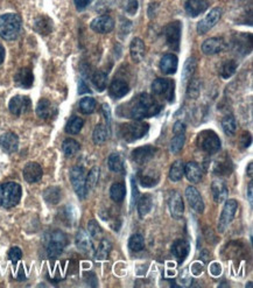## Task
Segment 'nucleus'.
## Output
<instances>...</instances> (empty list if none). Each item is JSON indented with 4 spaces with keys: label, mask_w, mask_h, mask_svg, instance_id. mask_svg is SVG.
<instances>
[{
    "label": "nucleus",
    "mask_w": 253,
    "mask_h": 288,
    "mask_svg": "<svg viewBox=\"0 0 253 288\" xmlns=\"http://www.w3.org/2000/svg\"><path fill=\"white\" fill-rule=\"evenodd\" d=\"M85 179H87V176H85V173L82 167H72L70 170V182L75 192L81 199L85 198V196L88 194L87 186H85Z\"/></svg>",
    "instance_id": "nucleus-9"
},
{
    "label": "nucleus",
    "mask_w": 253,
    "mask_h": 288,
    "mask_svg": "<svg viewBox=\"0 0 253 288\" xmlns=\"http://www.w3.org/2000/svg\"><path fill=\"white\" fill-rule=\"evenodd\" d=\"M107 166L109 168L115 173H123L124 172V161L119 154L112 153L107 159Z\"/></svg>",
    "instance_id": "nucleus-38"
},
{
    "label": "nucleus",
    "mask_w": 253,
    "mask_h": 288,
    "mask_svg": "<svg viewBox=\"0 0 253 288\" xmlns=\"http://www.w3.org/2000/svg\"><path fill=\"white\" fill-rule=\"evenodd\" d=\"M21 32V18L7 13L0 17V36L5 40H15Z\"/></svg>",
    "instance_id": "nucleus-3"
},
{
    "label": "nucleus",
    "mask_w": 253,
    "mask_h": 288,
    "mask_svg": "<svg viewBox=\"0 0 253 288\" xmlns=\"http://www.w3.org/2000/svg\"><path fill=\"white\" fill-rule=\"evenodd\" d=\"M185 175L191 183H198L202 180V168L195 161L185 164Z\"/></svg>",
    "instance_id": "nucleus-30"
},
{
    "label": "nucleus",
    "mask_w": 253,
    "mask_h": 288,
    "mask_svg": "<svg viewBox=\"0 0 253 288\" xmlns=\"http://www.w3.org/2000/svg\"><path fill=\"white\" fill-rule=\"evenodd\" d=\"M80 109L85 115H90L96 109V100L93 97H84L80 100Z\"/></svg>",
    "instance_id": "nucleus-48"
},
{
    "label": "nucleus",
    "mask_w": 253,
    "mask_h": 288,
    "mask_svg": "<svg viewBox=\"0 0 253 288\" xmlns=\"http://www.w3.org/2000/svg\"><path fill=\"white\" fill-rule=\"evenodd\" d=\"M186 197L188 199L190 207L194 209L195 211L202 214L204 211V202L200 192L195 187H188L186 189Z\"/></svg>",
    "instance_id": "nucleus-17"
},
{
    "label": "nucleus",
    "mask_w": 253,
    "mask_h": 288,
    "mask_svg": "<svg viewBox=\"0 0 253 288\" xmlns=\"http://www.w3.org/2000/svg\"><path fill=\"white\" fill-rule=\"evenodd\" d=\"M157 153V148L153 146H142L132 152V159L135 163L145 164Z\"/></svg>",
    "instance_id": "nucleus-16"
},
{
    "label": "nucleus",
    "mask_w": 253,
    "mask_h": 288,
    "mask_svg": "<svg viewBox=\"0 0 253 288\" xmlns=\"http://www.w3.org/2000/svg\"><path fill=\"white\" fill-rule=\"evenodd\" d=\"M201 259L202 261L204 262H209V260H210V255H209L208 251H203L201 253Z\"/></svg>",
    "instance_id": "nucleus-59"
},
{
    "label": "nucleus",
    "mask_w": 253,
    "mask_h": 288,
    "mask_svg": "<svg viewBox=\"0 0 253 288\" xmlns=\"http://www.w3.org/2000/svg\"><path fill=\"white\" fill-rule=\"evenodd\" d=\"M99 173H100V170L98 167H94V168L90 170L89 175H88L87 179H85V186H87L88 192L96 187L98 180H99Z\"/></svg>",
    "instance_id": "nucleus-47"
},
{
    "label": "nucleus",
    "mask_w": 253,
    "mask_h": 288,
    "mask_svg": "<svg viewBox=\"0 0 253 288\" xmlns=\"http://www.w3.org/2000/svg\"><path fill=\"white\" fill-rule=\"evenodd\" d=\"M107 137H109V128H106L105 125L98 124L94 129V141L95 144L102 145L107 140Z\"/></svg>",
    "instance_id": "nucleus-39"
},
{
    "label": "nucleus",
    "mask_w": 253,
    "mask_h": 288,
    "mask_svg": "<svg viewBox=\"0 0 253 288\" xmlns=\"http://www.w3.org/2000/svg\"><path fill=\"white\" fill-rule=\"evenodd\" d=\"M80 144L74 139H65L62 144V151L67 158H71L80 151Z\"/></svg>",
    "instance_id": "nucleus-40"
},
{
    "label": "nucleus",
    "mask_w": 253,
    "mask_h": 288,
    "mask_svg": "<svg viewBox=\"0 0 253 288\" xmlns=\"http://www.w3.org/2000/svg\"><path fill=\"white\" fill-rule=\"evenodd\" d=\"M186 137L185 134H175V137L173 138L172 142H170V152L173 154H178L181 152L183 148V145H185Z\"/></svg>",
    "instance_id": "nucleus-50"
},
{
    "label": "nucleus",
    "mask_w": 253,
    "mask_h": 288,
    "mask_svg": "<svg viewBox=\"0 0 253 288\" xmlns=\"http://www.w3.org/2000/svg\"><path fill=\"white\" fill-rule=\"evenodd\" d=\"M56 112H58L56 107L53 105L52 102L46 99V98H42V99H40V102L37 103L36 115L39 118L45 120L52 119L53 117L56 115Z\"/></svg>",
    "instance_id": "nucleus-23"
},
{
    "label": "nucleus",
    "mask_w": 253,
    "mask_h": 288,
    "mask_svg": "<svg viewBox=\"0 0 253 288\" xmlns=\"http://www.w3.org/2000/svg\"><path fill=\"white\" fill-rule=\"evenodd\" d=\"M153 208V198L150 194L142 195L138 201V213L141 217H145L150 214V211Z\"/></svg>",
    "instance_id": "nucleus-33"
},
{
    "label": "nucleus",
    "mask_w": 253,
    "mask_h": 288,
    "mask_svg": "<svg viewBox=\"0 0 253 288\" xmlns=\"http://www.w3.org/2000/svg\"><path fill=\"white\" fill-rule=\"evenodd\" d=\"M8 258L13 264H17V262L20 261L21 258H23V251H21L20 248L14 246V248H12L8 251Z\"/></svg>",
    "instance_id": "nucleus-52"
},
{
    "label": "nucleus",
    "mask_w": 253,
    "mask_h": 288,
    "mask_svg": "<svg viewBox=\"0 0 253 288\" xmlns=\"http://www.w3.org/2000/svg\"><path fill=\"white\" fill-rule=\"evenodd\" d=\"M129 52H131V58L134 62H141L145 58V53H146V46L145 42L139 37L132 40L131 44H129Z\"/></svg>",
    "instance_id": "nucleus-29"
},
{
    "label": "nucleus",
    "mask_w": 253,
    "mask_h": 288,
    "mask_svg": "<svg viewBox=\"0 0 253 288\" xmlns=\"http://www.w3.org/2000/svg\"><path fill=\"white\" fill-rule=\"evenodd\" d=\"M222 128L227 135H235L237 132V123L233 116H226L222 120Z\"/></svg>",
    "instance_id": "nucleus-43"
},
{
    "label": "nucleus",
    "mask_w": 253,
    "mask_h": 288,
    "mask_svg": "<svg viewBox=\"0 0 253 288\" xmlns=\"http://www.w3.org/2000/svg\"><path fill=\"white\" fill-rule=\"evenodd\" d=\"M249 176L252 177V162L249 163Z\"/></svg>",
    "instance_id": "nucleus-63"
},
{
    "label": "nucleus",
    "mask_w": 253,
    "mask_h": 288,
    "mask_svg": "<svg viewBox=\"0 0 253 288\" xmlns=\"http://www.w3.org/2000/svg\"><path fill=\"white\" fill-rule=\"evenodd\" d=\"M128 248L131 251H133V252L141 251V250L145 248L144 237H142L141 235H139V233H135V235L131 236V238L128 239Z\"/></svg>",
    "instance_id": "nucleus-44"
},
{
    "label": "nucleus",
    "mask_w": 253,
    "mask_h": 288,
    "mask_svg": "<svg viewBox=\"0 0 253 288\" xmlns=\"http://www.w3.org/2000/svg\"><path fill=\"white\" fill-rule=\"evenodd\" d=\"M110 196L116 203H120V202L124 201L126 196V187L124 183L117 182L113 183L111 189H110Z\"/></svg>",
    "instance_id": "nucleus-34"
},
{
    "label": "nucleus",
    "mask_w": 253,
    "mask_h": 288,
    "mask_svg": "<svg viewBox=\"0 0 253 288\" xmlns=\"http://www.w3.org/2000/svg\"><path fill=\"white\" fill-rule=\"evenodd\" d=\"M183 175H185V163L182 160H176L169 169V179L173 182H178L182 180Z\"/></svg>",
    "instance_id": "nucleus-35"
},
{
    "label": "nucleus",
    "mask_w": 253,
    "mask_h": 288,
    "mask_svg": "<svg viewBox=\"0 0 253 288\" xmlns=\"http://www.w3.org/2000/svg\"><path fill=\"white\" fill-rule=\"evenodd\" d=\"M221 17H222V8L221 7H215L210 11L207 17H205L203 20H201L197 24V33L203 35V34L207 33L213 28L215 25L220 21Z\"/></svg>",
    "instance_id": "nucleus-11"
},
{
    "label": "nucleus",
    "mask_w": 253,
    "mask_h": 288,
    "mask_svg": "<svg viewBox=\"0 0 253 288\" xmlns=\"http://www.w3.org/2000/svg\"><path fill=\"white\" fill-rule=\"evenodd\" d=\"M19 147V138L13 132H7L0 135V148L6 153H14Z\"/></svg>",
    "instance_id": "nucleus-19"
},
{
    "label": "nucleus",
    "mask_w": 253,
    "mask_h": 288,
    "mask_svg": "<svg viewBox=\"0 0 253 288\" xmlns=\"http://www.w3.org/2000/svg\"><path fill=\"white\" fill-rule=\"evenodd\" d=\"M233 164L232 161L229 157L224 155L222 158H218L217 160H215L213 164H211V170L215 175L217 176H226L230 175L232 173Z\"/></svg>",
    "instance_id": "nucleus-14"
},
{
    "label": "nucleus",
    "mask_w": 253,
    "mask_h": 288,
    "mask_svg": "<svg viewBox=\"0 0 253 288\" xmlns=\"http://www.w3.org/2000/svg\"><path fill=\"white\" fill-rule=\"evenodd\" d=\"M168 208L172 217L176 218V220L182 217L183 211H185V204H183L182 196L180 192H173L172 194H170L168 199Z\"/></svg>",
    "instance_id": "nucleus-15"
},
{
    "label": "nucleus",
    "mask_w": 253,
    "mask_h": 288,
    "mask_svg": "<svg viewBox=\"0 0 253 288\" xmlns=\"http://www.w3.org/2000/svg\"><path fill=\"white\" fill-rule=\"evenodd\" d=\"M225 47L226 44L223 39H221V37H211V39L205 40L203 44H202V52L207 54V55H215V54L223 52Z\"/></svg>",
    "instance_id": "nucleus-20"
},
{
    "label": "nucleus",
    "mask_w": 253,
    "mask_h": 288,
    "mask_svg": "<svg viewBox=\"0 0 253 288\" xmlns=\"http://www.w3.org/2000/svg\"><path fill=\"white\" fill-rule=\"evenodd\" d=\"M62 197V192L59 187H49L43 192V198L48 204L56 205L59 204V202L61 201Z\"/></svg>",
    "instance_id": "nucleus-32"
},
{
    "label": "nucleus",
    "mask_w": 253,
    "mask_h": 288,
    "mask_svg": "<svg viewBox=\"0 0 253 288\" xmlns=\"http://www.w3.org/2000/svg\"><path fill=\"white\" fill-rule=\"evenodd\" d=\"M203 270H204V267H203V265L201 264V262H195V264H192L191 265V273L194 274V275H200L202 272H203Z\"/></svg>",
    "instance_id": "nucleus-57"
},
{
    "label": "nucleus",
    "mask_w": 253,
    "mask_h": 288,
    "mask_svg": "<svg viewBox=\"0 0 253 288\" xmlns=\"http://www.w3.org/2000/svg\"><path fill=\"white\" fill-rule=\"evenodd\" d=\"M189 251H190V245L185 239H176L173 243L172 246V253L173 256L178 259L179 262H182L185 259L188 257Z\"/></svg>",
    "instance_id": "nucleus-26"
},
{
    "label": "nucleus",
    "mask_w": 253,
    "mask_h": 288,
    "mask_svg": "<svg viewBox=\"0 0 253 288\" xmlns=\"http://www.w3.org/2000/svg\"><path fill=\"white\" fill-rule=\"evenodd\" d=\"M76 246L85 255H90L94 252L93 240H91L89 233L83 229H81L76 235Z\"/></svg>",
    "instance_id": "nucleus-21"
},
{
    "label": "nucleus",
    "mask_w": 253,
    "mask_h": 288,
    "mask_svg": "<svg viewBox=\"0 0 253 288\" xmlns=\"http://www.w3.org/2000/svg\"><path fill=\"white\" fill-rule=\"evenodd\" d=\"M109 91L111 97L115 98V99H119V98H123L128 94L129 85L127 84V82L122 80V78H115L112 83L110 84Z\"/></svg>",
    "instance_id": "nucleus-24"
},
{
    "label": "nucleus",
    "mask_w": 253,
    "mask_h": 288,
    "mask_svg": "<svg viewBox=\"0 0 253 288\" xmlns=\"http://www.w3.org/2000/svg\"><path fill=\"white\" fill-rule=\"evenodd\" d=\"M196 65H197V63H196V60L194 58H189L188 60H187L185 65H183V70H182L183 84H187L188 83V81L191 80V76L195 72Z\"/></svg>",
    "instance_id": "nucleus-36"
},
{
    "label": "nucleus",
    "mask_w": 253,
    "mask_h": 288,
    "mask_svg": "<svg viewBox=\"0 0 253 288\" xmlns=\"http://www.w3.org/2000/svg\"><path fill=\"white\" fill-rule=\"evenodd\" d=\"M161 110H162V105L156 98L145 93L138 95L131 102L118 109L119 112H125L122 116L135 120L151 118V117L157 116Z\"/></svg>",
    "instance_id": "nucleus-1"
},
{
    "label": "nucleus",
    "mask_w": 253,
    "mask_h": 288,
    "mask_svg": "<svg viewBox=\"0 0 253 288\" xmlns=\"http://www.w3.org/2000/svg\"><path fill=\"white\" fill-rule=\"evenodd\" d=\"M173 131H174V133H175V134H185L186 125L183 124L182 122H176L175 124H174Z\"/></svg>",
    "instance_id": "nucleus-55"
},
{
    "label": "nucleus",
    "mask_w": 253,
    "mask_h": 288,
    "mask_svg": "<svg viewBox=\"0 0 253 288\" xmlns=\"http://www.w3.org/2000/svg\"><path fill=\"white\" fill-rule=\"evenodd\" d=\"M138 0H128L127 2V6H126V11H127V13L129 14H135L138 11Z\"/></svg>",
    "instance_id": "nucleus-53"
},
{
    "label": "nucleus",
    "mask_w": 253,
    "mask_h": 288,
    "mask_svg": "<svg viewBox=\"0 0 253 288\" xmlns=\"http://www.w3.org/2000/svg\"><path fill=\"white\" fill-rule=\"evenodd\" d=\"M152 90L158 96H162L168 102L174 100V91H175V83L169 78H157L152 83Z\"/></svg>",
    "instance_id": "nucleus-8"
},
{
    "label": "nucleus",
    "mask_w": 253,
    "mask_h": 288,
    "mask_svg": "<svg viewBox=\"0 0 253 288\" xmlns=\"http://www.w3.org/2000/svg\"><path fill=\"white\" fill-rule=\"evenodd\" d=\"M14 83L17 87L23 89H30L34 83L33 71L28 68L20 69L14 76Z\"/></svg>",
    "instance_id": "nucleus-22"
},
{
    "label": "nucleus",
    "mask_w": 253,
    "mask_h": 288,
    "mask_svg": "<svg viewBox=\"0 0 253 288\" xmlns=\"http://www.w3.org/2000/svg\"><path fill=\"white\" fill-rule=\"evenodd\" d=\"M197 146L208 154H215L221 150V139L211 129H205L197 137Z\"/></svg>",
    "instance_id": "nucleus-6"
},
{
    "label": "nucleus",
    "mask_w": 253,
    "mask_h": 288,
    "mask_svg": "<svg viewBox=\"0 0 253 288\" xmlns=\"http://www.w3.org/2000/svg\"><path fill=\"white\" fill-rule=\"evenodd\" d=\"M34 30L41 35H48L53 31V21L49 17L40 15L34 20Z\"/></svg>",
    "instance_id": "nucleus-31"
},
{
    "label": "nucleus",
    "mask_w": 253,
    "mask_h": 288,
    "mask_svg": "<svg viewBox=\"0 0 253 288\" xmlns=\"http://www.w3.org/2000/svg\"><path fill=\"white\" fill-rule=\"evenodd\" d=\"M88 231H89V235L95 239L100 238V237L103 236V229L100 227L99 224L94 220L88 223Z\"/></svg>",
    "instance_id": "nucleus-51"
},
{
    "label": "nucleus",
    "mask_w": 253,
    "mask_h": 288,
    "mask_svg": "<svg viewBox=\"0 0 253 288\" xmlns=\"http://www.w3.org/2000/svg\"><path fill=\"white\" fill-rule=\"evenodd\" d=\"M90 1L91 0H74V4L78 11H83L84 8H87L89 6Z\"/></svg>",
    "instance_id": "nucleus-56"
},
{
    "label": "nucleus",
    "mask_w": 253,
    "mask_h": 288,
    "mask_svg": "<svg viewBox=\"0 0 253 288\" xmlns=\"http://www.w3.org/2000/svg\"><path fill=\"white\" fill-rule=\"evenodd\" d=\"M17 279H18L19 281H23V280L25 279V272H24V270H23V266H20V268H19Z\"/></svg>",
    "instance_id": "nucleus-60"
},
{
    "label": "nucleus",
    "mask_w": 253,
    "mask_h": 288,
    "mask_svg": "<svg viewBox=\"0 0 253 288\" xmlns=\"http://www.w3.org/2000/svg\"><path fill=\"white\" fill-rule=\"evenodd\" d=\"M83 125H84L83 119H81L80 117H72V118L69 119V122L67 123L65 132L69 133V134H77V133L82 129V128H83Z\"/></svg>",
    "instance_id": "nucleus-42"
},
{
    "label": "nucleus",
    "mask_w": 253,
    "mask_h": 288,
    "mask_svg": "<svg viewBox=\"0 0 253 288\" xmlns=\"http://www.w3.org/2000/svg\"><path fill=\"white\" fill-rule=\"evenodd\" d=\"M201 93V82L197 78L195 80H190V83L188 85V89H187V96L190 99H195L200 96Z\"/></svg>",
    "instance_id": "nucleus-49"
},
{
    "label": "nucleus",
    "mask_w": 253,
    "mask_h": 288,
    "mask_svg": "<svg viewBox=\"0 0 253 288\" xmlns=\"http://www.w3.org/2000/svg\"><path fill=\"white\" fill-rule=\"evenodd\" d=\"M252 197H253V194H252V182L249 185V198L250 201H252Z\"/></svg>",
    "instance_id": "nucleus-62"
},
{
    "label": "nucleus",
    "mask_w": 253,
    "mask_h": 288,
    "mask_svg": "<svg viewBox=\"0 0 253 288\" xmlns=\"http://www.w3.org/2000/svg\"><path fill=\"white\" fill-rule=\"evenodd\" d=\"M181 28L180 21H173L164 27V36L170 48L179 50L180 41H181Z\"/></svg>",
    "instance_id": "nucleus-10"
},
{
    "label": "nucleus",
    "mask_w": 253,
    "mask_h": 288,
    "mask_svg": "<svg viewBox=\"0 0 253 288\" xmlns=\"http://www.w3.org/2000/svg\"><path fill=\"white\" fill-rule=\"evenodd\" d=\"M91 30L96 33L106 34L113 31L115 28V20L109 15H100L96 19H94L90 24Z\"/></svg>",
    "instance_id": "nucleus-13"
},
{
    "label": "nucleus",
    "mask_w": 253,
    "mask_h": 288,
    "mask_svg": "<svg viewBox=\"0 0 253 288\" xmlns=\"http://www.w3.org/2000/svg\"><path fill=\"white\" fill-rule=\"evenodd\" d=\"M23 189L15 182H6L0 186V205L4 208H13L21 199Z\"/></svg>",
    "instance_id": "nucleus-4"
},
{
    "label": "nucleus",
    "mask_w": 253,
    "mask_h": 288,
    "mask_svg": "<svg viewBox=\"0 0 253 288\" xmlns=\"http://www.w3.org/2000/svg\"><path fill=\"white\" fill-rule=\"evenodd\" d=\"M209 270H210L211 274L215 275V277H218V275L222 273V266H221L220 262H213Z\"/></svg>",
    "instance_id": "nucleus-54"
},
{
    "label": "nucleus",
    "mask_w": 253,
    "mask_h": 288,
    "mask_svg": "<svg viewBox=\"0 0 253 288\" xmlns=\"http://www.w3.org/2000/svg\"><path fill=\"white\" fill-rule=\"evenodd\" d=\"M4 59H5V49H4V47L0 44V64L4 62Z\"/></svg>",
    "instance_id": "nucleus-61"
},
{
    "label": "nucleus",
    "mask_w": 253,
    "mask_h": 288,
    "mask_svg": "<svg viewBox=\"0 0 253 288\" xmlns=\"http://www.w3.org/2000/svg\"><path fill=\"white\" fill-rule=\"evenodd\" d=\"M90 89L85 84L84 81H80V84H78V94L84 95V94H90Z\"/></svg>",
    "instance_id": "nucleus-58"
},
{
    "label": "nucleus",
    "mask_w": 253,
    "mask_h": 288,
    "mask_svg": "<svg viewBox=\"0 0 253 288\" xmlns=\"http://www.w3.org/2000/svg\"><path fill=\"white\" fill-rule=\"evenodd\" d=\"M237 70V63L233 60H229V61H225L221 66V76L223 78H230L231 76L235 75Z\"/></svg>",
    "instance_id": "nucleus-46"
},
{
    "label": "nucleus",
    "mask_w": 253,
    "mask_h": 288,
    "mask_svg": "<svg viewBox=\"0 0 253 288\" xmlns=\"http://www.w3.org/2000/svg\"><path fill=\"white\" fill-rule=\"evenodd\" d=\"M148 129H150V125L145 122H135L125 123V124L119 125L118 134L123 140L127 142H133L138 139H141L142 137L147 134Z\"/></svg>",
    "instance_id": "nucleus-2"
},
{
    "label": "nucleus",
    "mask_w": 253,
    "mask_h": 288,
    "mask_svg": "<svg viewBox=\"0 0 253 288\" xmlns=\"http://www.w3.org/2000/svg\"><path fill=\"white\" fill-rule=\"evenodd\" d=\"M208 8L207 0H187L186 2V12L189 17H198V15L204 13L205 9Z\"/></svg>",
    "instance_id": "nucleus-27"
},
{
    "label": "nucleus",
    "mask_w": 253,
    "mask_h": 288,
    "mask_svg": "<svg viewBox=\"0 0 253 288\" xmlns=\"http://www.w3.org/2000/svg\"><path fill=\"white\" fill-rule=\"evenodd\" d=\"M111 250H112L111 242H110L109 239H102L96 251V255H95V258H96L97 260H105V259L109 257Z\"/></svg>",
    "instance_id": "nucleus-37"
},
{
    "label": "nucleus",
    "mask_w": 253,
    "mask_h": 288,
    "mask_svg": "<svg viewBox=\"0 0 253 288\" xmlns=\"http://www.w3.org/2000/svg\"><path fill=\"white\" fill-rule=\"evenodd\" d=\"M93 84L98 91H104L107 85V75L104 71H96L91 77Z\"/></svg>",
    "instance_id": "nucleus-41"
},
{
    "label": "nucleus",
    "mask_w": 253,
    "mask_h": 288,
    "mask_svg": "<svg viewBox=\"0 0 253 288\" xmlns=\"http://www.w3.org/2000/svg\"><path fill=\"white\" fill-rule=\"evenodd\" d=\"M31 98L27 96H14L8 103V109L14 116H21L31 109Z\"/></svg>",
    "instance_id": "nucleus-12"
},
{
    "label": "nucleus",
    "mask_w": 253,
    "mask_h": 288,
    "mask_svg": "<svg viewBox=\"0 0 253 288\" xmlns=\"http://www.w3.org/2000/svg\"><path fill=\"white\" fill-rule=\"evenodd\" d=\"M43 170L36 162H28L24 168V179L28 183H36L42 179Z\"/></svg>",
    "instance_id": "nucleus-18"
},
{
    "label": "nucleus",
    "mask_w": 253,
    "mask_h": 288,
    "mask_svg": "<svg viewBox=\"0 0 253 288\" xmlns=\"http://www.w3.org/2000/svg\"><path fill=\"white\" fill-rule=\"evenodd\" d=\"M68 245V238L61 230H54L46 237L45 248L49 258H55L61 255Z\"/></svg>",
    "instance_id": "nucleus-5"
},
{
    "label": "nucleus",
    "mask_w": 253,
    "mask_h": 288,
    "mask_svg": "<svg viewBox=\"0 0 253 288\" xmlns=\"http://www.w3.org/2000/svg\"><path fill=\"white\" fill-rule=\"evenodd\" d=\"M139 180H140V185L142 187H145V188H152V187H154L159 182V175L154 173H146L140 175Z\"/></svg>",
    "instance_id": "nucleus-45"
},
{
    "label": "nucleus",
    "mask_w": 253,
    "mask_h": 288,
    "mask_svg": "<svg viewBox=\"0 0 253 288\" xmlns=\"http://www.w3.org/2000/svg\"><path fill=\"white\" fill-rule=\"evenodd\" d=\"M179 60L174 54H167L160 60V69L163 74L172 75L178 70Z\"/></svg>",
    "instance_id": "nucleus-25"
},
{
    "label": "nucleus",
    "mask_w": 253,
    "mask_h": 288,
    "mask_svg": "<svg viewBox=\"0 0 253 288\" xmlns=\"http://www.w3.org/2000/svg\"><path fill=\"white\" fill-rule=\"evenodd\" d=\"M237 209H238V203H237L236 199H227L225 202L222 214H221L220 221H218V231H220V233L225 232L231 222L235 218Z\"/></svg>",
    "instance_id": "nucleus-7"
},
{
    "label": "nucleus",
    "mask_w": 253,
    "mask_h": 288,
    "mask_svg": "<svg viewBox=\"0 0 253 288\" xmlns=\"http://www.w3.org/2000/svg\"><path fill=\"white\" fill-rule=\"evenodd\" d=\"M211 192H213L214 199L216 203H222L229 195V189H227L226 183L222 180H215L213 185H211Z\"/></svg>",
    "instance_id": "nucleus-28"
}]
</instances>
